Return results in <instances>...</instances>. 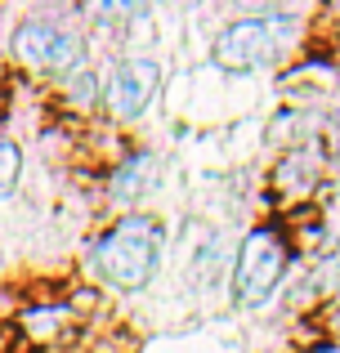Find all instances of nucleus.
I'll return each mask as SVG.
<instances>
[{"mask_svg":"<svg viewBox=\"0 0 340 353\" xmlns=\"http://www.w3.org/2000/svg\"><path fill=\"white\" fill-rule=\"evenodd\" d=\"M161 250H166V224L134 210L90 241V273L112 291H143L161 268Z\"/></svg>","mask_w":340,"mask_h":353,"instance_id":"f257e3e1","label":"nucleus"},{"mask_svg":"<svg viewBox=\"0 0 340 353\" xmlns=\"http://www.w3.org/2000/svg\"><path fill=\"white\" fill-rule=\"evenodd\" d=\"M9 54H14L18 68L36 72V77H63L86 68L90 59V41L86 32H77L72 23L54 14H27L23 23H14L9 32Z\"/></svg>","mask_w":340,"mask_h":353,"instance_id":"f03ea898","label":"nucleus"},{"mask_svg":"<svg viewBox=\"0 0 340 353\" xmlns=\"http://www.w3.org/2000/svg\"><path fill=\"white\" fill-rule=\"evenodd\" d=\"M296 18H242V23L224 27L210 45V59L228 72H251L273 63L282 50L291 45Z\"/></svg>","mask_w":340,"mask_h":353,"instance_id":"7ed1b4c3","label":"nucleus"},{"mask_svg":"<svg viewBox=\"0 0 340 353\" xmlns=\"http://www.w3.org/2000/svg\"><path fill=\"white\" fill-rule=\"evenodd\" d=\"M287 268V250L273 233H251L237 250V268H233V304L242 309H260L273 300Z\"/></svg>","mask_w":340,"mask_h":353,"instance_id":"20e7f679","label":"nucleus"},{"mask_svg":"<svg viewBox=\"0 0 340 353\" xmlns=\"http://www.w3.org/2000/svg\"><path fill=\"white\" fill-rule=\"evenodd\" d=\"M161 90V68L157 59H143V54H130L121 59L103 81V108L112 112L117 121H139L143 112L152 108Z\"/></svg>","mask_w":340,"mask_h":353,"instance_id":"39448f33","label":"nucleus"},{"mask_svg":"<svg viewBox=\"0 0 340 353\" xmlns=\"http://www.w3.org/2000/svg\"><path fill=\"white\" fill-rule=\"evenodd\" d=\"M157 183H161V157L157 152H134L130 161L112 174V201L134 210L148 192H157Z\"/></svg>","mask_w":340,"mask_h":353,"instance_id":"423d86ee","label":"nucleus"},{"mask_svg":"<svg viewBox=\"0 0 340 353\" xmlns=\"http://www.w3.org/2000/svg\"><path fill=\"white\" fill-rule=\"evenodd\" d=\"M18 179H23V148L9 134H0V201L18 192Z\"/></svg>","mask_w":340,"mask_h":353,"instance_id":"0eeeda50","label":"nucleus"},{"mask_svg":"<svg viewBox=\"0 0 340 353\" xmlns=\"http://www.w3.org/2000/svg\"><path fill=\"white\" fill-rule=\"evenodd\" d=\"M327 215H332V224H327V233H323V246H336L340 241V197H332V210H327Z\"/></svg>","mask_w":340,"mask_h":353,"instance_id":"6e6552de","label":"nucleus"},{"mask_svg":"<svg viewBox=\"0 0 340 353\" xmlns=\"http://www.w3.org/2000/svg\"><path fill=\"white\" fill-rule=\"evenodd\" d=\"M336 327H340V309H336Z\"/></svg>","mask_w":340,"mask_h":353,"instance_id":"1a4fd4ad","label":"nucleus"}]
</instances>
